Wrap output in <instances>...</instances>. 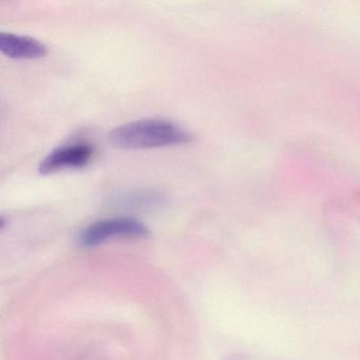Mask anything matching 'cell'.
Segmentation results:
<instances>
[{
    "instance_id": "cell-2",
    "label": "cell",
    "mask_w": 360,
    "mask_h": 360,
    "mask_svg": "<svg viewBox=\"0 0 360 360\" xmlns=\"http://www.w3.org/2000/svg\"><path fill=\"white\" fill-rule=\"evenodd\" d=\"M148 229L136 219L112 218L96 221L82 233L81 243L84 246H96L107 240L117 237H145Z\"/></svg>"
},
{
    "instance_id": "cell-4",
    "label": "cell",
    "mask_w": 360,
    "mask_h": 360,
    "mask_svg": "<svg viewBox=\"0 0 360 360\" xmlns=\"http://www.w3.org/2000/svg\"><path fill=\"white\" fill-rule=\"evenodd\" d=\"M0 51L14 60H37L47 56L48 48L45 44L32 37L1 32Z\"/></svg>"
},
{
    "instance_id": "cell-1",
    "label": "cell",
    "mask_w": 360,
    "mask_h": 360,
    "mask_svg": "<svg viewBox=\"0 0 360 360\" xmlns=\"http://www.w3.org/2000/svg\"><path fill=\"white\" fill-rule=\"evenodd\" d=\"M108 141L117 149L141 150L188 144L193 136L174 122L143 119L117 126L109 132Z\"/></svg>"
},
{
    "instance_id": "cell-3",
    "label": "cell",
    "mask_w": 360,
    "mask_h": 360,
    "mask_svg": "<svg viewBox=\"0 0 360 360\" xmlns=\"http://www.w3.org/2000/svg\"><path fill=\"white\" fill-rule=\"evenodd\" d=\"M94 155V147L84 143L58 147L41 160L39 172L46 176L60 170L86 167L91 162Z\"/></svg>"
}]
</instances>
